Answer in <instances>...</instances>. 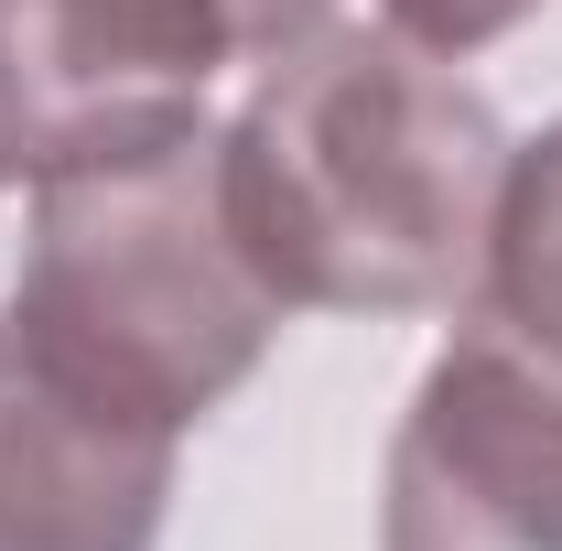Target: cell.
Returning a JSON list of instances; mask_svg holds the SVG:
<instances>
[{"label":"cell","instance_id":"cell-1","mask_svg":"<svg viewBox=\"0 0 562 551\" xmlns=\"http://www.w3.org/2000/svg\"><path fill=\"white\" fill-rule=\"evenodd\" d=\"M249 260L292 314H465L487 281L508 120L454 55L390 22H325L281 44L216 131Z\"/></svg>","mask_w":562,"mask_h":551},{"label":"cell","instance_id":"cell-2","mask_svg":"<svg viewBox=\"0 0 562 551\" xmlns=\"http://www.w3.org/2000/svg\"><path fill=\"white\" fill-rule=\"evenodd\" d=\"M11 325L66 379H87L98 401L162 432H195L227 390H249L292 303L238 238L216 131L173 140L151 162H120V173L33 184Z\"/></svg>","mask_w":562,"mask_h":551},{"label":"cell","instance_id":"cell-3","mask_svg":"<svg viewBox=\"0 0 562 551\" xmlns=\"http://www.w3.org/2000/svg\"><path fill=\"white\" fill-rule=\"evenodd\" d=\"M336 0H0V184L120 173L206 131L227 66H271Z\"/></svg>","mask_w":562,"mask_h":551},{"label":"cell","instance_id":"cell-4","mask_svg":"<svg viewBox=\"0 0 562 551\" xmlns=\"http://www.w3.org/2000/svg\"><path fill=\"white\" fill-rule=\"evenodd\" d=\"M379 551H562V357L454 314L379 465Z\"/></svg>","mask_w":562,"mask_h":551},{"label":"cell","instance_id":"cell-5","mask_svg":"<svg viewBox=\"0 0 562 551\" xmlns=\"http://www.w3.org/2000/svg\"><path fill=\"white\" fill-rule=\"evenodd\" d=\"M184 432L66 379L0 303V551H151Z\"/></svg>","mask_w":562,"mask_h":551},{"label":"cell","instance_id":"cell-6","mask_svg":"<svg viewBox=\"0 0 562 551\" xmlns=\"http://www.w3.org/2000/svg\"><path fill=\"white\" fill-rule=\"evenodd\" d=\"M497 325L562 357V120L530 140H508V184H497V227H487V281H476Z\"/></svg>","mask_w":562,"mask_h":551},{"label":"cell","instance_id":"cell-7","mask_svg":"<svg viewBox=\"0 0 562 551\" xmlns=\"http://www.w3.org/2000/svg\"><path fill=\"white\" fill-rule=\"evenodd\" d=\"M368 11H379L401 44H422V55H454V66H465V55L508 44V33H519L541 0H368Z\"/></svg>","mask_w":562,"mask_h":551}]
</instances>
